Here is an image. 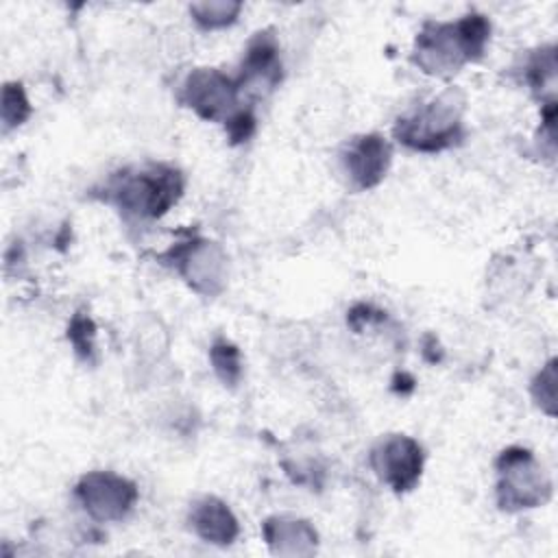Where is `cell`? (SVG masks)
<instances>
[{
  "label": "cell",
  "instance_id": "obj_1",
  "mask_svg": "<svg viewBox=\"0 0 558 558\" xmlns=\"http://www.w3.org/2000/svg\"><path fill=\"white\" fill-rule=\"evenodd\" d=\"M488 35L490 24L477 13L458 22H427L416 35L412 59L425 74L449 76L484 52Z\"/></svg>",
  "mask_w": 558,
  "mask_h": 558
},
{
  "label": "cell",
  "instance_id": "obj_2",
  "mask_svg": "<svg viewBox=\"0 0 558 558\" xmlns=\"http://www.w3.org/2000/svg\"><path fill=\"white\" fill-rule=\"evenodd\" d=\"M462 133V98L445 92L418 111L399 118L395 135L414 150L436 153L451 146Z\"/></svg>",
  "mask_w": 558,
  "mask_h": 558
},
{
  "label": "cell",
  "instance_id": "obj_3",
  "mask_svg": "<svg viewBox=\"0 0 558 558\" xmlns=\"http://www.w3.org/2000/svg\"><path fill=\"white\" fill-rule=\"evenodd\" d=\"M181 177L174 168L150 166L111 181L113 203L133 216L159 218L181 196Z\"/></svg>",
  "mask_w": 558,
  "mask_h": 558
},
{
  "label": "cell",
  "instance_id": "obj_4",
  "mask_svg": "<svg viewBox=\"0 0 558 558\" xmlns=\"http://www.w3.org/2000/svg\"><path fill=\"white\" fill-rule=\"evenodd\" d=\"M497 499L501 508H532L545 501L549 482L525 449H506L497 460Z\"/></svg>",
  "mask_w": 558,
  "mask_h": 558
},
{
  "label": "cell",
  "instance_id": "obj_5",
  "mask_svg": "<svg viewBox=\"0 0 558 558\" xmlns=\"http://www.w3.org/2000/svg\"><path fill=\"white\" fill-rule=\"evenodd\" d=\"M240 85L220 70L198 68L183 83V102L198 116L216 122H229L240 105Z\"/></svg>",
  "mask_w": 558,
  "mask_h": 558
},
{
  "label": "cell",
  "instance_id": "obj_6",
  "mask_svg": "<svg viewBox=\"0 0 558 558\" xmlns=\"http://www.w3.org/2000/svg\"><path fill=\"white\" fill-rule=\"evenodd\" d=\"M76 497L89 517L98 521H120L137 501V488L122 475L94 471L81 477Z\"/></svg>",
  "mask_w": 558,
  "mask_h": 558
},
{
  "label": "cell",
  "instance_id": "obj_7",
  "mask_svg": "<svg viewBox=\"0 0 558 558\" xmlns=\"http://www.w3.org/2000/svg\"><path fill=\"white\" fill-rule=\"evenodd\" d=\"M371 464L384 484L403 493L414 488L421 477L423 449L414 438L395 434L377 442L371 451Z\"/></svg>",
  "mask_w": 558,
  "mask_h": 558
},
{
  "label": "cell",
  "instance_id": "obj_8",
  "mask_svg": "<svg viewBox=\"0 0 558 558\" xmlns=\"http://www.w3.org/2000/svg\"><path fill=\"white\" fill-rule=\"evenodd\" d=\"M174 264L183 279L203 294H214L225 281L227 257L209 240H194L177 248Z\"/></svg>",
  "mask_w": 558,
  "mask_h": 558
},
{
  "label": "cell",
  "instance_id": "obj_9",
  "mask_svg": "<svg viewBox=\"0 0 558 558\" xmlns=\"http://www.w3.org/2000/svg\"><path fill=\"white\" fill-rule=\"evenodd\" d=\"M281 76V63L277 44L268 33H257L246 48V54L242 59V70L238 76L240 92L262 96L264 92H270Z\"/></svg>",
  "mask_w": 558,
  "mask_h": 558
},
{
  "label": "cell",
  "instance_id": "obj_10",
  "mask_svg": "<svg viewBox=\"0 0 558 558\" xmlns=\"http://www.w3.org/2000/svg\"><path fill=\"white\" fill-rule=\"evenodd\" d=\"M390 144L379 135H362L349 142L344 150V170L357 187L377 185L390 166Z\"/></svg>",
  "mask_w": 558,
  "mask_h": 558
},
{
  "label": "cell",
  "instance_id": "obj_11",
  "mask_svg": "<svg viewBox=\"0 0 558 558\" xmlns=\"http://www.w3.org/2000/svg\"><path fill=\"white\" fill-rule=\"evenodd\" d=\"M190 521L194 532L216 545H229L238 536V521L233 512L216 497L198 499L190 510Z\"/></svg>",
  "mask_w": 558,
  "mask_h": 558
},
{
  "label": "cell",
  "instance_id": "obj_12",
  "mask_svg": "<svg viewBox=\"0 0 558 558\" xmlns=\"http://www.w3.org/2000/svg\"><path fill=\"white\" fill-rule=\"evenodd\" d=\"M264 536L277 554H303L316 545V532L307 521L275 517L264 523Z\"/></svg>",
  "mask_w": 558,
  "mask_h": 558
},
{
  "label": "cell",
  "instance_id": "obj_13",
  "mask_svg": "<svg viewBox=\"0 0 558 558\" xmlns=\"http://www.w3.org/2000/svg\"><path fill=\"white\" fill-rule=\"evenodd\" d=\"M242 4L240 2H229V0H205V2H194L190 4L192 17L203 26V28H220L229 26L235 22Z\"/></svg>",
  "mask_w": 558,
  "mask_h": 558
},
{
  "label": "cell",
  "instance_id": "obj_14",
  "mask_svg": "<svg viewBox=\"0 0 558 558\" xmlns=\"http://www.w3.org/2000/svg\"><path fill=\"white\" fill-rule=\"evenodd\" d=\"M31 113V105L28 98L22 89L20 83H7L2 89V122L4 129H13L17 124H22Z\"/></svg>",
  "mask_w": 558,
  "mask_h": 558
},
{
  "label": "cell",
  "instance_id": "obj_15",
  "mask_svg": "<svg viewBox=\"0 0 558 558\" xmlns=\"http://www.w3.org/2000/svg\"><path fill=\"white\" fill-rule=\"evenodd\" d=\"M211 362L222 381L233 384L240 377V353L229 342H216L211 347Z\"/></svg>",
  "mask_w": 558,
  "mask_h": 558
}]
</instances>
